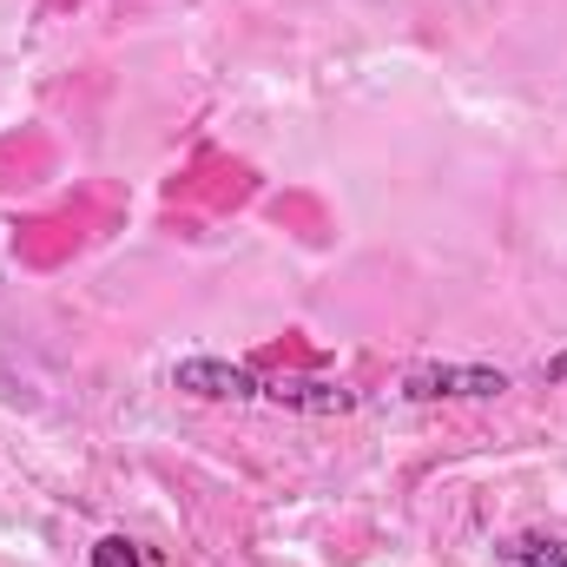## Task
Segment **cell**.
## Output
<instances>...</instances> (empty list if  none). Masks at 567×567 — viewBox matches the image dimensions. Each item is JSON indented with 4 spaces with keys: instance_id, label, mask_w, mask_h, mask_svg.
<instances>
[{
    "instance_id": "1",
    "label": "cell",
    "mask_w": 567,
    "mask_h": 567,
    "mask_svg": "<svg viewBox=\"0 0 567 567\" xmlns=\"http://www.w3.org/2000/svg\"><path fill=\"white\" fill-rule=\"evenodd\" d=\"M508 390V370L495 363H423L403 377V403H488Z\"/></svg>"
},
{
    "instance_id": "2",
    "label": "cell",
    "mask_w": 567,
    "mask_h": 567,
    "mask_svg": "<svg viewBox=\"0 0 567 567\" xmlns=\"http://www.w3.org/2000/svg\"><path fill=\"white\" fill-rule=\"evenodd\" d=\"M172 390H185L198 403H265V377L251 363H231V357H185V363H172Z\"/></svg>"
},
{
    "instance_id": "3",
    "label": "cell",
    "mask_w": 567,
    "mask_h": 567,
    "mask_svg": "<svg viewBox=\"0 0 567 567\" xmlns=\"http://www.w3.org/2000/svg\"><path fill=\"white\" fill-rule=\"evenodd\" d=\"M265 403L303 410V416H350V410H357V390L310 383V377H265Z\"/></svg>"
},
{
    "instance_id": "4",
    "label": "cell",
    "mask_w": 567,
    "mask_h": 567,
    "mask_svg": "<svg viewBox=\"0 0 567 567\" xmlns=\"http://www.w3.org/2000/svg\"><path fill=\"white\" fill-rule=\"evenodd\" d=\"M502 555L522 561V567H567V542L561 535H515Z\"/></svg>"
},
{
    "instance_id": "5",
    "label": "cell",
    "mask_w": 567,
    "mask_h": 567,
    "mask_svg": "<svg viewBox=\"0 0 567 567\" xmlns=\"http://www.w3.org/2000/svg\"><path fill=\"white\" fill-rule=\"evenodd\" d=\"M86 567H152V561H145L140 542H126V535H100L93 555H86Z\"/></svg>"
},
{
    "instance_id": "6",
    "label": "cell",
    "mask_w": 567,
    "mask_h": 567,
    "mask_svg": "<svg viewBox=\"0 0 567 567\" xmlns=\"http://www.w3.org/2000/svg\"><path fill=\"white\" fill-rule=\"evenodd\" d=\"M542 377H548V383H567V350H555V357L542 363Z\"/></svg>"
}]
</instances>
